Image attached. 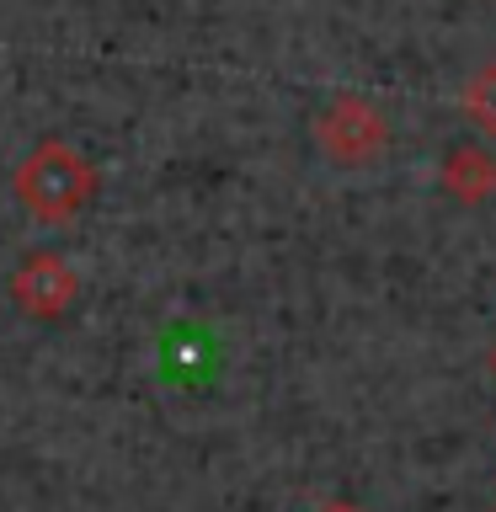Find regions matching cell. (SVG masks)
I'll list each match as a JSON object with an SVG mask.
<instances>
[{"instance_id": "cell-7", "label": "cell", "mask_w": 496, "mask_h": 512, "mask_svg": "<svg viewBox=\"0 0 496 512\" xmlns=\"http://www.w3.org/2000/svg\"><path fill=\"white\" fill-rule=\"evenodd\" d=\"M491 374H496V352H491Z\"/></svg>"}, {"instance_id": "cell-4", "label": "cell", "mask_w": 496, "mask_h": 512, "mask_svg": "<svg viewBox=\"0 0 496 512\" xmlns=\"http://www.w3.org/2000/svg\"><path fill=\"white\" fill-rule=\"evenodd\" d=\"M438 182H443L448 198L464 203V208L491 203L496 198V155L480 150V144H454L438 166Z\"/></svg>"}, {"instance_id": "cell-5", "label": "cell", "mask_w": 496, "mask_h": 512, "mask_svg": "<svg viewBox=\"0 0 496 512\" xmlns=\"http://www.w3.org/2000/svg\"><path fill=\"white\" fill-rule=\"evenodd\" d=\"M459 107H464V118H470L480 134L496 139V59H491V64H480V70L464 80Z\"/></svg>"}, {"instance_id": "cell-2", "label": "cell", "mask_w": 496, "mask_h": 512, "mask_svg": "<svg viewBox=\"0 0 496 512\" xmlns=\"http://www.w3.org/2000/svg\"><path fill=\"white\" fill-rule=\"evenodd\" d=\"M315 144L326 150V160H336V166H368V160L384 155V144H390V123H384V112L368 102V96L336 91L315 118Z\"/></svg>"}, {"instance_id": "cell-3", "label": "cell", "mask_w": 496, "mask_h": 512, "mask_svg": "<svg viewBox=\"0 0 496 512\" xmlns=\"http://www.w3.org/2000/svg\"><path fill=\"white\" fill-rule=\"evenodd\" d=\"M75 294H80V278L59 251H27L22 267L11 272V299H16V310L32 315V320L70 315Z\"/></svg>"}, {"instance_id": "cell-6", "label": "cell", "mask_w": 496, "mask_h": 512, "mask_svg": "<svg viewBox=\"0 0 496 512\" xmlns=\"http://www.w3.org/2000/svg\"><path fill=\"white\" fill-rule=\"evenodd\" d=\"M320 512H363V507H358V502H326Z\"/></svg>"}, {"instance_id": "cell-1", "label": "cell", "mask_w": 496, "mask_h": 512, "mask_svg": "<svg viewBox=\"0 0 496 512\" xmlns=\"http://www.w3.org/2000/svg\"><path fill=\"white\" fill-rule=\"evenodd\" d=\"M16 203L43 224H70L75 214H86V203L96 198V166L75 144L64 139H43L16 160L11 171Z\"/></svg>"}]
</instances>
